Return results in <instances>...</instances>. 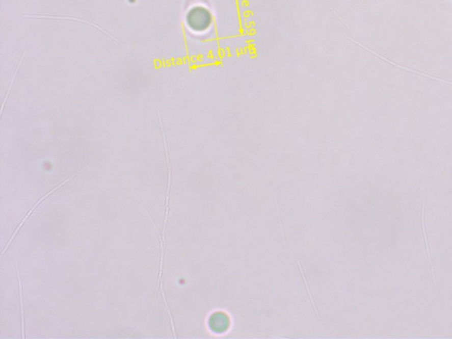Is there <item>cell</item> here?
Segmentation results:
<instances>
[{"label": "cell", "mask_w": 452, "mask_h": 339, "mask_svg": "<svg viewBox=\"0 0 452 339\" xmlns=\"http://www.w3.org/2000/svg\"><path fill=\"white\" fill-rule=\"evenodd\" d=\"M297 263L298 265H299V268H300L301 276H302V278H303L304 280V283H305V285H306V288H307V293H308V295H309V299H310L311 301H312V305H313V307H314V311H315L317 317H319L318 311H317L316 307H315V302H314L313 296H312V294H311L310 289H309V286H308V284H307V280H306V277H305V274H304L303 270H302V267H301V264H300V260H297Z\"/></svg>", "instance_id": "1"}]
</instances>
